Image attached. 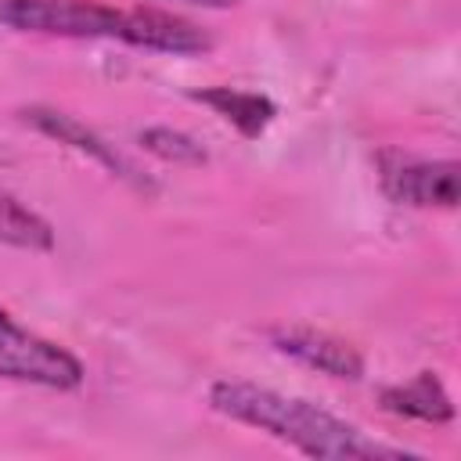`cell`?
<instances>
[{"label": "cell", "instance_id": "3957f363", "mask_svg": "<svg viewBox=\"0 0 461 461\" xmlns=\"http://www.w3.org/2000/svg\"><path fill=\"white\" fill-rule=\"evenodd\" d=\"M0 378L43 389H79L86 371L65 346L22 328L0 310Z\"/></svg>", "mask_w": 461, "mask_h": 461}, {"label": "cell", "instance_id": "30bf717a", "mask_svg": "<svg viewBox=\"0 0 461 461\" xmlns=\"http://www.w3.org/2000/svg\"><path fill=\"white\" fill-rule=\"evenodd\" d=\"M137 140H140L144 151H151L155 158L173 162V166H202L209 158L205 148L191 133L173 130V126H148V130H140Z\"/></svg>", "mask_w": 461, "mask_h": 461}, {"label": "cell", "instance_id": "277c9868", "mask_svg": "<svg viewBox=\"0 0 461 461\" xmlns=\"http://www.w3.org/2000/svg\"><path fill=\"white\" fill-rule=\"evenodd\" d=\"M378 184L389 202L411 209H454L457 205V162L454 158H414L407 151H378Z\"/></svg>", "mask_w": 461, "mask_h": 461}, {"label": "cell", "instance_id": "8fae6325", "mask_svg": "<svg viewBox=\"0 0 461 461\" xmlns=\"http://www.w3.org/2000/svg\"><path fill=\"white\" fill-rule=\"evenodd\" d=\"M184 4H194V7H209V11H227V7H234V4H241V0H184Z\"/></svg>", "mask_w": 461, "mask_h": 461}, {"label": "cell", "instance_id": "8992f818", "mask_svg": "<svg viewBox=\"0 0 461 461\" xmlns=\"http://www.w3.org/2000/svg\"><path fill=\"white\" fill-rule=\"evenodd\" d=\"M270 346L310 367V371H321L328 378H342V382H357L364 375V357L353 342L331 335V331H317V328H270L267 331Z\"/></svg>", "mask_w": 461, "mask_h": 461}, {"label": "cell", "instance_id": "ba28073f", "mask_svg": "<svg viewBox=\"0 0 461 461\" xmlns=\"http://www.w3.org/2000/svg\"><path fill=\"white\" fill-rule=\"evenodd\" d=\"M382 407L396 418H411V421H425V425H443L454 418V403L447 385L439 382L436 371H418L411 382L400 385H385L382 389Z\"/></svg>", "mask_w": 461, "mask_h": 461}, {"label": "cell", "instance_id": "52a82bcc", "mask_svg": "<svg viewBox=\"0 0 461 461\" xmlns=\"http://www.w3.org/2000/svg\"><path fill=\"white\" fill-rule=\"evenodd\" d=\"M191 101L212 108L223 122H230L245 140H256L267 133V126L277 115V104L267 94L256 90H238V86H202L191 90Z\"/></svg>", "mask_w": 461, "mask_h": 461}, {"label": "cell", "instance_id": "5b68a950", "mask_svg": "<svg viewBox=\"0 0 461 461\" xmlns=\"http://www.w3.org/2000/svg\"><path fill=\"white\" fill-rule=\"evenodd\" d=\"M22 119H25L32 130H40L43 137H50V140H58V144H65V148L86 155L90 162H97L104 173L119 176L122 184H130V187H137V191H151V180H148L115 144H108L97 130H90V126L79 122L76 115L58 112V108H50V104H29V108H22Z\"/></svg>", "mask_w": 461, "mask_h": 461}, {"label": "cell", "instance_id": "9c48e42d", "mask_svg": "<svg viewBox=\"0 0 461 461\" xmlns=\"http://www.w3.org/2000/svg\"><path fill=\"white\" fill-rule=\"evenodd\" d=\"M0 245L25 249V252H50L54 249V227L36 209H29L14 194L0 191Z\"/></svg>", "mask_w": 461, "mask_h": 461}, {"label": "cell", "instance_id": "6da1fadb", "mask_svg": "<svg viewBox=\"0 0 461 461\" xmlns=\"http://www.w3.org/2000/svg\"><path fill=\"white\" fill-rule=\"evenodd\" d=\"M209 407L238 425L259 429L274 436L277 443H288L292 450L321 461H407L418 457L407 447L382 443L357 429L353 421L299 400L285 396L277 389L256 385V382H238V378H220L209 385Z\"/></svg>", "mask_w": 461, "mask_h": 461}, {"label": "cell", "instance_id": "7a4b0ae2", "mask_svg": "<svg viewBox=\"0 0 461 461\" xmlns=\"http://www.w3.org/2000/svg\"><path fill=\"white\" fill-rule=\"evenodd\" d=\"M0 25L68 40H122L155 54H205L212 36L158 7H108L97 0H0Z\"/></svg>", "mask_w": 461, "mask_h": 461}]
</instances>
